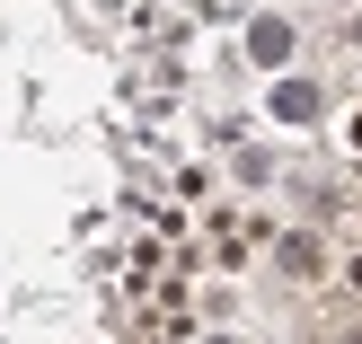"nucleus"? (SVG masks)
<instances>
[{
	"instance_id": "obj_1",
	"label": "nucleus",
	"mask_w": 362,
	"mask_h": 344,
	"mask_svg": "<svg viewBox=\"0 0 362 344\" xmlns=\"http://www.w3.org/2000/svg\"><path fill=\"white\" fill-rule=\"evenodd\" d=\"M274 265H283V274H300V283H310V274H318L327 256H318V239H300V230H292V239L274 247Z\"/></svg>"
},
{
	"instance_id": "obj_2",
	"label": "nucleus",
	"mask_w": 362,
	"mask_h": 344,
	"mask_svg": "<svg viewBox=\"0 0 362 344\" xmlns=\"http://www.w3.org/2000/svg\"><path fill=\"white\" fill-rule=\"evenodd\" d=\"M345 283H354V292H362V256H354V265H345Z\"/></svg>"
},
{
	"instance_id": "obj_3",
	"label": "nucleus",
	"mask_w": 362,
	"mask_h": 344,
	"mask_svg": "<svg viewBox=\"0 0 362 344\" xmlns=\"http://www.w3.org/2000/svg\"><path fill=\"white\" fill-rule=\"evenodd\" d=\"M336 344H362V327H345V336H336Z\"/></svg>"
}]
</instances>
